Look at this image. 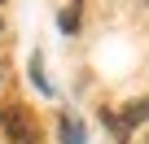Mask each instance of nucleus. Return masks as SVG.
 Wrapping results in <instances>:
<instances>
[{
	"label": "nucleus",
	"instance_id": "nucleus-1",
	"mask_svg": "<svg viewBox=\"0 0 149 144\" xmlns=\"http://www.w3.org/2000/svg\"><path fill=\"white\" fill-rule=\"evenodd\" d=\"M0 127L9 131V144H40L35 122H31L22 109H5V114H0Z\"/></svg>",
	"mask_w": 149,
	"mask_h": 144
},
{
	"label": "nucleus",
	"instance_id": "nucleus-2",
	"mask_svg": "<svg viewBox=\"0 0 149 144\" xmlns=\"http://www.w3.org/2000/svg\"><path fill=\"white\" fill-rule=\"evenodd\" d=\"M149 118V96L145 101H132L127 109H123V127H136V122H145Z\"/></svg>",
	"mask_w": 149,
	"mask_h": 144
},
{
	"label": "nucleus",
	"instance_id": "nucleus-3",
	"mask_svg": "<svg viewBox=\"0 0 149 144\" xmlns=\"http://www.w3.org/2000/svg\"><path fill=\"white\" fill-rule=\"evenodd\" d=\"M66 144H79V127H74L70 118H66Z\"/></svg>",
	"mask_w": 149,
	"mask_h": 144
}]
</instances>
